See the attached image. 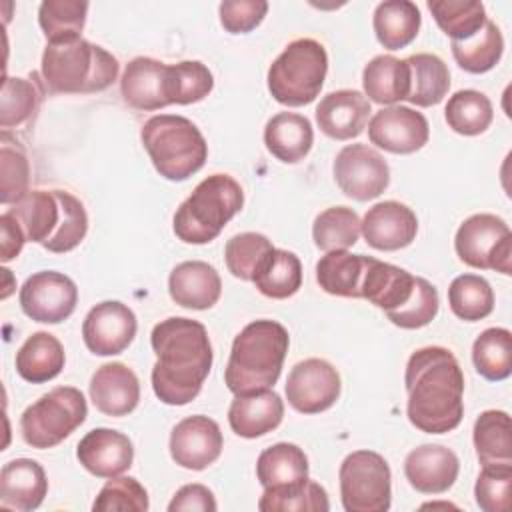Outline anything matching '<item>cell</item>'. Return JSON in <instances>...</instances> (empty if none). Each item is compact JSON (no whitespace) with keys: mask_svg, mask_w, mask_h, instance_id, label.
<instances>
[{"mask_svg":"<svg viewBox=\"0 0 512 512\" xmlns=\"http://www.w3.org/2000/svg\"><path fill=\"white\" fill-rule=\"evenodd\" d=\"M150 344L156 354L154 394L170 406L192 402L212 368V346L204 324L182 316L166 318L152 328Z\"/></svg>","mask_w":512,"mask_h":512,"instance_id":"6da1fadb","label":"cell"},{"mask_svg":"<svg viewBox=\"0 0 512 512\" xmlns=\"http://www.w3.org/2000/svg\"><path fill=\"white\" fill-rule=\"evenodd\" d=\"M404 384L406 414L426 434L454 430L464 416V374L456 356L442 346H426L408 358Z\"/></svg>","mask_w":512,"mask_h":512,"instance_id":"7a4b0ae2","label":"cell"},{"mask_svg":"<svg viewBox=\"0 0 512 512\" xmlns=\"http://www.w3.org/2000/svg\"><path fill=\"white\" fill-rule=\"evenodd\" d=\"M28 242L54 254L74 250L88 232L84 204L64 190H32L8 210Z\"/></svg>","mask_w":512,"mask_h":512,"instance_id":"3957f363","label":"cell"},{"mask_svg":"<svg viewBox=\"0 0 512 512\" xmlns=\"http://www.w3.org/2000/svg\"><path fill=\"white\" fill-rule=\"evenodd\" d=\"M288 330L274 320L246 324L232 342L224 382L232 394H248L276 384L288 352Z\"/></svg>","mask_w":512,"mask_h":512,"instance_id":"277c9868","label":"cell"},{"mask_svg":"<svg viewBox=\"0 0 512 512\" xmlns=\"http://www.w3.org/2000/svg\"><path fill=\"white\" fill-rule=\"evenodd\" d=\"M42 78L56 94H92L106 90L118 78V60L82 36L48 42L42 54Z\"/></svg>","mask_w":512,"mask_h":512,"instance_id":"5b68a950","label":"cell"},{"mask_svg":"<svg viewBox=\"0 0 512 512\" xmlns=\"http://www.w3.org/2000/svg\"><path fill=\"white\" fill-rule=\"evenodd\" d=\"M140 140L156 172L172 182L196 174L208 158V144L196 124L184 116L158 114L144 122Z\"/></svg>","mask_w":512,"mask_h":512,"instance_id":"8992f818","label":"cell"},{"mask_svg":"<svg viewBox=\"0 0 512 512\" xmlns=\"http://www.w3.org/2000/svg\"><path fill=\"white\" fill-rule=\"evenodd\" d=\"M244 192L228 174L204 178L174 214V234L186 244H208L242 210Z\"/></svg>","mask_w":512,"mask_h":512,"instance_id":"52a82bcc","label":"cell"},{"mask_svg":"<svg viewBox=\"0 0 512 512\" xmlns=\"http://www.w3.org/2000/svg\"><path fill=\"white\" fill-rule=\"evenodd\" d=\"M328 72V56L320 42L298 38L290 42L268 68V90L284 106H304L316 100Z\"/></svg>","mask_w":512,"mask_h":512,"instance_id":"ba28073f","label":"cell"},{"mask_svg":"<svg viewBox=\"0 0 512 512\" xmlns=\"http://www.w3.org/2000/svg\"><path fill=\"white\" fill-rule=\"evenodd\" d=\"M86 416V398L78 388H52L22 412V438L32 448H52L68 438L86 420Z\"/></svg>","mask_w":512,"mask_h":512,"instance_id":"9c48e42d","label":"cell"},{"mask_svg":"<svg viewBox=\"0 0 512 512\" xmlns=\"http://www.w3.org/2000/svg\"><path fill=\"white\" fill-rule=\"evenodd\" d=\"M338 480L346 512H386L390 508V466L378 452L348 454L340 464Z\"/></svg>","mask_w":512,"mask_h":512,"instance_id":"30bf717a","label":"cell"},{"mask_svg":"<svg viewBox=\"0 0 512 512\" xmlns=\"http://www.w3.org/2000/svg\"><path fill=\"white\" fill-rule=\"evenodd\" d=\"M458 258L480 270L512 274V232L494 214H474L466 218L454 238Z\"/></svg>","mask_w":512,"mask_h":512,"instance_id":"8fae6325","label":"cell"},{"mask_svg":"<svg viewBox=\"0 0 512 512\" xmlns=\"http://www.w3.org/2000/svg\"><path fill=\"white\" fill-rule=\"evenodd\" d=\"M338 188L358 202L378 198L390 184V168L384 156L368 144H348L334 160Z\"/></svg>","mask_w":512,"mask_h":512,"instance_id":"7c38bea8","label":"cell"},{"mask_svg":"<svg viewBox=\"0 0 512 512\" xmlns=\"http://www.w3.org/2000/svg\"><path fill=\"white\" fill-rule=\"evenodd\" d=\"M76 302V284L56 270L36 272L20 288V306L34 322L58 324L72 316Z\"/></svg>","mask_w":512,"mask_h":512,"instance_id":"4fadbf2b","label":"cell"},{"mask_svg":"<svg viewBox=\"0 0 512 512\" xmlns=\"http://www.w3.org/2000/svg\"><path fill=\"white\" fill-rule=\"evenodd\" d=\"M340 396V374L322 358L298 362L286 380L288 404L302 414H318L334 406Z\"/></svg>","mask_w":512,"mask_h":512,"instance_id":"5bb4252c","label":"cell"},{"mask_svg":"<svg viewBox=\"0 0 512 512\" xmlns=\"http://www.w3.org/2000/svg\"><path fill=\"white\" fill-rule=\"evenodd\" d=\"M134 312L118 302L106 300L90 308L82 322V338L86 348L96 356H114L124 352L136 336Z\"/></svg>","mask_w":512,"mask_h":512,"instance_id":"9a60e30c","label":"cell"},{"mask_svg":"<svg viewBox=\"0 0 512 512\" xmlns=\"http://www.w3.org/2000/svg\"><path fill=\"white\" fill-rule=\"evenodd\" d=\"M428 136V120L408 106L382 108L368 122L370 142L392 154H412L428 142Z\"/></svg>","mask_w":512,"mask_h":512,"instance_id":"2e32d148","label":"cell"},{"mask_svg":"<svg viewBox=\"0 0 512 512\" xmlns=\"http://www.w3.org/2000/svg\"><path fill=\"white\" fill-rule=\"evenodd\" d=\"M220 426L202 414L180 420L170 432V456L188 470H204L222 454Z\"/></svg>","mask_w":512,"mask_h":512,"instance_id":"e0dca14e","label":"cell"},{"mask_svg":"<svg viewBox=\"0 0 512 512\" xmlns=\"http://www.w3.org/2000/svg\"><path fill=\"white\" fill-rule=\"evenodd\" d=\"M360 232L368 246L392 252L412 244L418 232V218L406 204L384 200L368 208L360 220Z\"/></svg>","mask_w":512,"mask_h":512,"instance_id":"ac0fdd59","label":"cell"},{"mask_svg":"<svg viewBox=\"0 0 512 512\" xmlns=\"http://www.w3.org/2000/svg\"><path fill=\"white\" fill-rule=\"evenodd\" d=\"M76 456L90 474L114 478L132 466L134 448L126 434L112 428H94L78 442Z\"/></svg>","mask_w":512,"mask_h":512,"instance_id":"d6986e66","label":"cell"},{"mask_svg":"<svg viewBox=\"0 0 512 512\" xmlns=\"http://www.w3.org/2000/svg\"><path fill=\"white\" fill-rule=\"evenodd\" d=\"M458 456L442 444H422L408 452L404 474L410 486L422 494H442L458 478Z\"/></svg>","mask_w":512,"mask_h":512,"instance_id":"ffe728a7","label":"cell"},{"mask_svg":"<svg viewBox=\"0 0 512 512\" xmlns=\"http://www.w3.org/2000/svg\"><path fill=\"white\" fill-rule=\"evenodd\" d=\"M370 112V100L362 92L336 90L316 106V124L334 140H350L364 132Z\"/></svg>","mask_w":512,"mask_h":512,"instance_id":"44dd1931","label":"cell"},{"mask_svg":"<svg viewBox=\"0 0 512 512\" xmlns=\"http://www.w3.org/2000/svg\"><path fill=\"white\" fill-rule=\"evenodd\" d=\"M90 400L106 416H126L140 400V382L122 362L102 364L90 378Z\"/></svg>","mask_w":512,"mask_h":512,"instance_id":"7402d4cb","label":"cell"},{"mask_svg":"<svg viewBox=\"0 0 512 512\" xmlns=\"http://www.w3.org/2000/svg\"><path fill=\"white\" fill-rule=\"evenodd\" d=\"M170 298L190 310L212 308L222 294V280L214 266L202 260L180 262L168 276Z\"/></svg>","mask_w":512,"mask_h":512,"instance_id":"603a6c76","label":"cell"},{"mask_svg":"<svg viewBox=\"0 0 512 512\" xmlns=\"http://www.w3.org/2000/svg\"><path fill=\"white\" fill-rule=\"evenodd\" d=\"M416 286V276L394 264L366 256L364 274L360 282V298L368 300L384 312L402 308Z\"/></svg>","mask_w":512,"mask_h":512,"instance_id":"cb8c5ba5","label":"cell"},{"mask_svg":"<svg viewBox=\"0 0 512 512\" xmlns=\"http://www.w3.org/2000/svg\"><path fill=\"white\" fill-rule=\"evenodd\" d=\"M284 416L282 398L270 390L236 394L228 408L230 428L242 438H258L280 426Z\"/></svg>","mask_w":512,"mask_h":512,"instance_id":"d4e9b609","label":"cell"},{"mask_svg":"<svg viewBox=\"0 0 512 512\" xmlns=\"http://www.w3.org/2000/svg\"><path fill=\"white\" fill-rule=\"evenodd\" d=\"M48 492L44 468L32 458H16L2 466L0 504L20 512L36 510Z\"/></svg>","mask_w":512,"mask_h":512,"instance_id":"484cf974","label":"cell"},{"mask_svg":"<svg viewBox=\"0 0 512 512\" xmlns=\"http://www.w3.org/2000/svg\"><path fill=\"white\" fill-rule=\"evenodd\" d=\"M168 64L138 56L130 60L120 78V92L126 104L136 110H160L170 106L166 98Z\"/></svg>","mask_w":512,"mask_h":512,"instance_id":"4316f807","label":"cell"},{"mask_svg":"<svg viewBox=\"0 0 512 512\" xmlns=\"http://www.w3.org/2000/svg\"><path fill=\"white\" fill-rule=\"evenodd\" d=\"M264 144L284 164L300 162L314 144V130L306 116L280 112L266 122Z\"/></svg>","mask_w":512,"mask_h":512,"instance_id":"83f0119b","label":"cell"},{"mask_svg":"<svg viewBox=\"0 0 512 512\" xmlns=\"http://www.w3.org/2000/svg\"><path fill=\"white\" fill-rule=\"evenodd\" d=\"M66 356L60 340L50 332H34L16 352V372L32 384L56 378L64 368Z\"/></svg>","mask_w":512,"mask_h":512,"instance_id":"f1b7e54d","label":"cell"},{"mask_svg":"<svg viewBox=\"0 0 512 512\" xmlns=\"http://www.w3.org/2000/svg\"><path fill=\"white\" fill-rule=\"evenodd\" d=\"M408 66V96L414 106H434L444 100L450 88V72L444 60L436 54H412L406 58Z\"/></svg>","mask_w":512,"mask_h":512,"instance_id":"f546056e","label":"cell"},{"mask_svg":"<svg viewBox=\"0 0 512 512\" xmlns=\"http://www.w3.org/2000/svg\"><path fill=\"white\" fill-rule=\"evenodd\" d=\"M420 10L410 0H386L374 10L372 26L378 42L388 50L406 48L420 30Z\"/></svg>","mask_w":512,"mask_h":512,"instance_id":"4dcf8cb0","label":"cell"},{"mask_svg":"<svg viewBox=\"0 0 512 512\" xmlns=\"http://www.w3.org/2000/svg\"><path fill=\"white\" fill-rule=\"evenodd\" d=\"M256 476L264 490L300 484L308 480V458L296 444H272L260 452L256 462Z\"/></svg>","mask_w":512,"mask_h":512,"instance_id":"1f68e13d","label":"cell"},{"mask_svg":"<svg viewBox=\"0 0 512 512\" xmlns=\"http://www.w3.org/2000/svg\"><path fill=\"white\" fill-rule=\"evenodd\" d=\"M364 96L376 104H396L408 96L406 60L390 54L374 56L362 72Z\"/></svg>","mask_w":512,"mask_h":512,"instance_id":"d6a6232c","label":"cell"},{"mask_svg":"<svg viewBox=\"0 0 512 512\" xmlns=\"http://www.w3.org/2000/svg\"><path fill=\"white\" fill-rule=\"evenodd\" d=\"M252 282L268 298H290L302 286V264L294 252L272 248L256 268Z\"/></svg>","mask_w":512,"mask_h":512,"instance_id":"836d02e7","label":"cell"},{"mask_svg":"<svg viewBox=\"0 0 512 512\" xmlns=\"http://www.w3.org/2000/svg\"><path fill=\"white\" fill-rule=\"evenodd\" d=\"M366 256L346 250L326 252L316 264V280L320 288L332 296L360 298V282Z\"/></svg>","mask_w":512,"mask_h":512,"instance_id":"e575fe53","label":"cell"},{"mask_svg":"<svg viewBox=\"0 0 512 512\" xmlns=\"http://www.w3.org/2000/svg\"><path fill=\"white\" fill-rule=\"evenodd\" d=\"M474 448L482 466L512 464V426L504 410H486L474 422Z\"/></svg>","mask_w":512,"mask_h":512,"instance_id":"d590c367","label":"cell"},{"mask_svg":"<svg viewBox=\"0 0 512 512\" xmlns=\"http://www.w3.org/2000/svg\"><path fill=\"white\" fill-rule=\"evenodd\" d=\"M504 52V38L500 28L486 20L484 26L472 34L466 40H452V56L456 64L470 72V74H482L492 70Z\"/></svg>","mask_w":512,"mask_h":512,"instance_id":"8d00e7d4","label":"cell"},{"mask_svg":"<svg viewBox=\"0 0 512 512\" xmlns=\"http://www.w3.org/2000/svg\"><path fill=\"white\" fill-rule=\"evenodd\" d=\"M472 362L480 376L492 382L512 372V334L506 328H486L472 344Z\"/></svg>","mask_w":512,"mask_h":512,"instance_id":"74e56055","label":"cell"},{"mask_svg":"<svg viewBox=\"0 0 512 512\" xmlns=\"http://www.w3.org/2000/svg\"><path fill=\"white\" fill-rule=\"evenodd\" d=\"M444 116L456 134L476 136L492 124L494 110L486 94L478 90H458L448 98Z\"/></svg>","mask_w":512,"mask_h":512,"instance_id":"f35d334b","label":"cell"},{"mask_svg":"<svg viewBox=\"0 0 512 512\" xmlns=\"http://www.w3.org/2000/svg\"><path fill=\"white\" fill-rule=\"evenodd\" d=\"M330 508L326 490L312 480L292 486L266 488L258 500L262 512H326Z\"/></svg>","mask_w":512,"mask_h":512,"instance_id":"ab89813d","label":"cell"},{"mask_svg":"<svg viewBox=\"0 0 512 512\" xmlns=\"http://www.w3.org/2000/svg\"><path fill=\"white\" fill-rule=\"evenodd\" d=\"M360 218L352 208L332 206L320 212L312 224L314 244L324 250H346L358 242Z\"/></svg>","mask_w":512,"mask_h":512,"instance_id":"60d3db41","label":"cell"},{"mask_svg":"<svg viewBox=\"0 0 512 512\" xmlns=\"http://www.w3.org/2000/svg\"><path fill=\"white\" fill-rule=\"evenodd\" d=\"M448 302L460 320L476 322L492 314L494 292L486 278L478 274H460L450 282Z\"/></svg>","mask_w":512,"mask_h":512,"instance_id":"b9f144b4","label":"cell"},{"mask_svg":"<svg viewBox=\"0 0 512 512\" xmlns=\"http://www.w3.org/2000/svg\"><path fill=\"white\" fill-rule=\"evenodd\" d=\"M436 24L452 40H466L476 34L486 18V8L476 0H432L428 2Z\"/></svg>","mask_w":512,"mask_h":512,"instance_id":"7bdbcfd3","label":"cell"},{"mask_svg":"<svg viewBox=\"0 0 512 512\" xmlns=\"http://www.w3.org/2000/svg\"><path fill=\"white\" fill-rule=\"evenodd\" d=\"M214 88V76L206 64L184 60L166 68L168 104H194L206 98Z\"/></svg>","mask_w":512,"mask_h":512,"instance_id":"ee69618b","label":"cell"},{"mask_svg":"<svg viewBox=\"0 0 512 512\" xmlns=\"http://www.w3.org/2000/svg\"><path fill=\"white\" fill-rule=\"evenodd\" d=\"M88 2L80 0H44L38 8V24L48 42L78 38L86 24Z\"/></svg>","mask_w":512,"mask_h":512,"instance_id":"f6af8a7d","label":"cell"},{"mask_svg":"<svg viewBox=\"0 0 512 512\" xmlns=\"http://www.w3.org/2000/svg\"><path fill=\"white\" fill-rule=\"evenodd\" d=\"M40 104V90L28 78H4L0 96V126L4 130L26 124Z\"/></svg>","mask_w":512,"mask_h":512,"instance_id":"bcb514c9","label":"cell"},{"mask_svg":"<svg viewBox=\"0 0 512 512\" xmlns=\"http://www.w3.org/2000/svg\"><path fill=\"white\" fill-rule=\"evenodd\" d=\"M0 166H2V178H0V202L2 204H16L20 198H24L30 182V166L24 150L18 146V142H12L8 132H2V146H0Z\"/></svg>","mask_w":512,"mask_h":512,"instance_id":"7dc6e473","label":"cell"},{"mask_svg":"<svg viewBox=\"0 0 512 512\" xmlns=\"http://www.w3.org/2000/svg\"><path fill=\"white\" fill-rule=\"evenodd\" d=\"M272 248V242L264 234L242 232L226 242L224 260L232 276L252 282L256 268Z\"/></svg>","mask_w":512,"mask_h":512,"instance_id":"c3c4849f","label":"cell"},{"mask_svg":"<svg viewBox=\"0 0 512 512\" xmlns=\"http://www.w3.org/2000/svg\"><path fill=\"white\" fill-rule=\"evenodd\" d=\"M94 512H146L148 510V492L136 478H110L98 492Z\"/></svg>","mask_w":512,"mask_h":512,"instance_id":"681fc988","label":"cell"},{"mask_svg":"<svg viewBox=\"0 0 512 512\" xmlns=\"http://www.w3.org/2000/svg\"><path fill=\"white\" fill-rule=\"evenodd\" d=\"M438 306V290L426 278L416 276V286L410 300L402 308L386 312V316L394 326L414 330L430 324L438 314Z\"/></svg>","mask_w":512,"mask_h":512,"instance_id":"f907efd6","label":"cell"},{"mask_svg":"<svg viewBox=\"0 0 512 512\" xmlns=\"http://www.w3.org/2000/svg\"><path fill=\"white\" fill-rule=\"evenodd\" d=\"M510 488L512 464L482 466L474 486L476 504L484 512H506L510 508Z\"/></svg>","mask_w":512,"mask_h":512,"instance_id":"816d5d0a","label":"cell"},{"mask_svg":"<svg viewBox=\"0 0 512 512\" xmlns=\"http://www.w3.org/2000/svg\"><path fill=\"white\" fill-rule=\"evenodd\" d=\"M220 24L230 34H246L254 30L268 12V2L262 0H226L218 6Z\"/></svg>","mask_w":512,"mask_h":512,"instance_id":"f5cc1de1","label":"cell"},{"mask_svg":"<svg viewBox=\"0 0 512 512\" xmlns=\"http://www.w3.org/2000/svg\"><path fill=\"white\" fill-rule=\"evenodd\" d=\"M218 508L214 494L202 484H186L176 490L174 498L168 504L170 512L182 510H200V512H214Z\"/></svg>","mask_w":512,"mask_h":512,"instance_id":"db71d44e","label":"cell"},{"mask_svg":"<svg viewBox=\"0 0 512 512\" xmlns=\"http://www.w3.org/2000/svg\"><path fill=\"white\" fill-rule=\"evenodd\" d=\"M0 230H2V262H10L12 258H16L26 242V236L20 228V224L16 222V218L10 212H4L0 216Z\"/></svg>","mask_w":512,"mask_h":512,"instance_id":"11a10c76","label":"cell"}]
</instances>
